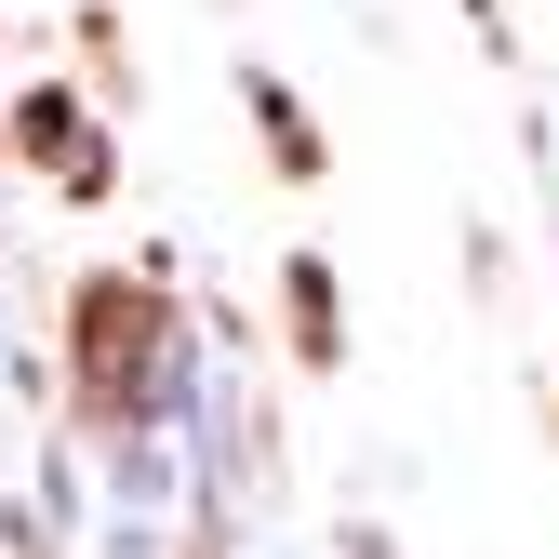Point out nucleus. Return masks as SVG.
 Wrapping results in <instances>:
<instances>
[{
  "label": "nucleus",
  "instance_id": "nucleus-4",
  "mask_svg": "<svg viewBox=\"0 0 559 559\" xmlns=\"http://www.w3.org/2000/svg\"><path fill=\"white\" fill-rule=\"evenodd\" d=\"M253 107H266V133H280V160H294V174H320V133L294 120V94H280V81H253Z\"/></svg>",
  "mask_w": 559,
  "mask_h": 559
},
{
  "label": "nucleus",
  "instance_id": "nucleus-3",
  "mask_svg": "<svg viewBox=\"0 0 559 559\" xmlns=\"http://www.w3.org/2000/svg\"><path fill=\"white\" fill-rule=\"evenodd\" d=\"M280 294H294V346L333 373V360H346V333H333V266H320V253H294V266H280Z\"/></svg>",
  "mask_w": 559,
  "mask_h": 559
},
{
  "label": "nucleus",
  "instance_id": "nucleus-1",
  "mask_svg": "<svg viewBox=\"0 0 559 559\" xmlns=\"http://www.w3.org/2000/svg\"><path fill=\"white\" fill-rule=\"evenodd\" d=\"M147 360H160V280H147V266L81 280V307H67V386H81L94 413H133Z\"/></svg>",
  "mask_w": 559,
  "mask_h": 559
},
{
  "label": "nucleus",
  "instance_id": "nucleus-2",
  "mask_svg": "<svg viewBox=\"0 0 559 559\" xmlns=\"http://www.w3.org/2000/svg\"><path fill=\"white\" fill-rule=\"evenodd\" d=\"M14 147H27V160H53L67 187H81V200H107V147H94V133L67 120L53 94H27V107H14Z\"/></svg>",
  "mask_w": 559,
  "mask_h": 559
},
{
  "label": "nucleus",
  "instance_id": "nucleus-5",
  "mask_svg": "<svg viewBox=\"0 0 559 559\" xmlns=\"http://www.w3.org/2000/svg\"><path fill=\"white\" fill-rule=\"evenodd\" d=\"M346 559H386V546H373V533H360V546H346Z\"/></svg>",
  "mask_w": 559,
  "mask_h": 559
}]
</instances>
